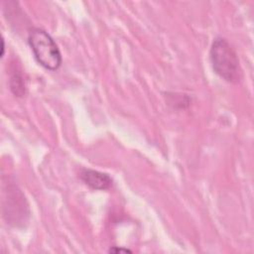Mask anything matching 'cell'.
<instances>
[{"mask_svg":"<svg viewBox=\"0 0 254 254\" xmlns=\"http://www.w3.org/2000/svg\"><path fill=\"white\" fill-rule=\"evenodd\" d=\"M108 253H114V254H117V253H132V251L128 248H125V247L113 246V247L109 248Z\"/></svg>","mask_w":254,"mask_h":254,"instance_id":"cell-7","label":"cell"},{"mask_svg":"<svg viewBox=\"0 0 254 254\" xmlns=\"http://www.w3.org/2000/svg\"><path fill=\"white\" fill-rule=\"evenodd\" d=\"M28 44L37 63L48 70H57L62 65V55L51 35L42 28L33 27L28 33Z\"/></svg>","mask_w":254,"mask_h":254,"instance_id":"cell-2","label":"cell"},{"mask_svg":"<svg viewBox=\"0 0 254 254\" xmlns=\"http://www.w3.org/2000/svg\"><path fill=\"white\" fill-rule=\"evenodd\" d=\"M209 60L214 72L229 83H238L242 79V68L238 56L229 42L216 37L209 50Z\"/></svg>","mask_w":254,"mask_h":254,"instance_id":"cell-1","label":"cell"},{"mask_svg":"<svg viewBox=\"0 0 254 254\" xmlns=\"http://www.w3.org/2000/svg\"><path fill=\"white\" fill-rule=\"evenodd\" d=\"M3 217L13 227H25L30 219V207L22 190L13 181L8 184L3 191L2 199Z\"/></svg>","mask_w":254,"mask_h":254,"instance_id":"cell-3","label":"cell"},{"mask_svg":"<svg viewBox=\"0 0 254 254\" xmlns=\"http://www.w3.org/2000/svg\"><path fill=\"white\" fill-rule=\"evenodd\" d=\"M78 175L81 182L94 190H105L113 185L112 178L106 173L83 168L79 171Z\"/></svg>","mask_w":254,"mask_h":254,"instance_id":"cell-4","label":"cell"},{"mask_svg":"<svg viewBox=\"0 0 254 254\" xmlns=\"http://www.w3.org/2000/svg\"><path fill=\"white\" fill-rule=\"evenodd\" d=\"M164 97H165L166 103L169 106H171L173 109H177V110L188 108L191 102V97H190L186 93H181V92L167 91V92H164Z\"/></svg>","mask_w":254,"mask_h":254,"instance_id":"cell-5","label":"cell"},{"mask_svg":"<svg viewBox=\"0 0 254 254\" xmlns=\"http://www.w3.org/2000/svg\"><path fill=\"white\" fill-rule=\"evenodd\" d=\"M9 84H10V89L15 96L23 97L26 94L27 87H26L25 79L21 71L16 67L12 70L10 74Z\"/></svg>","mask_w":254,"mask_h":254,"instance_id":"cell-6","label":"cell"},{"mask_svg":"<svg viewBox=\"0 0 254 254\" xmlns=\"http://www.w3.org/2000/svg\"><path fill=\"white\" fill-rule=\"evenodd\" d=\"M5 52V45H4V39H2V51H1V58L4 56Z\"/></svg>","mask_w":254,"mask_h":254,"instance_id":"cell-8","label":"cell"}]
</instances>
